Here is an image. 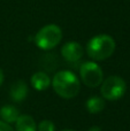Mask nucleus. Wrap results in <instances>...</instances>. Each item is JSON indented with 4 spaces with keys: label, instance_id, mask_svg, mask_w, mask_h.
Wrapping results in <instances>:
<instances>
[{
    "label": "nucleus",
    "instance_id": "f257e3e1",
    "mask_svg": "<svg viewBox=\"0 0 130 131\" xmlns=\"http://www.w3.org/2000/svg\"><path fill=\"white\" fill-rule=\"evenodd\" d=\"M54 92L63 99H73L81 90V82L78 77L70 70H60L51 81Z\"/></svg>",
    "mask_w": 130,
    "mask_h": 131
},
{
    "label": "nucleus",
    "instance_id": "f03ea898",
    "mask_svg": "<svg viewBox=\"0 0 130 131\" xmlns=\"http://www.w3.org/2000/svg\"><path fill=\"white\" fill-rule=\"evenodd\" d=\"M116 47L114 38L110 35H97L86 44V54L93 61H104L113 55Z\"/></svg>",
    "mask_w": 130,
    "mask_h": 131
},
{
    "label": "nucleus",
    "instance_id": "7ed1b4c3",
    "mask_svg": "<svg viewBox=\"0 0 130 131\" xmlns=\"http://www.w3.org/2000/svg\"><path fill=\"white\" fill-rule=\"evenodd\" d=\"M62 39V30L57 24L44 25L35 36V44L40 50L50 51L57 47Z\"/></svg>",
    "mask_w": 130,
    "mask_h": 131
},
{
    "label": "nucleus",
    "instance_id": "20e7f679",
    "mask_svg": "<svg viewBox=\"0 0 130 131\" xmlns=\"http://www.w3.org/2000/svg\"><path fill=\"white\" fill-rule=\"evenodd\" d=\"M127 91V84L123 78L120 76L113 75L103 81L100 84L101 97L108 101H116L121 99Z\"/></svg>",
    "mask_w": 130,
    "mask_h": 131
},
{
    "label": "nucleus",
    "instance_id": "39448f33",
    "mask_svg": "<svg viewBox=\"0 0 130 131\" xmlns=\"http://www.w3.org/2000/svg\"><path fill=\"white\" fill-rule=\"evenodd\" d=\"M81 81L88 88H98L104 81V71L94 61H85L80 67Z\"/></svg>",
    "mask_w": 130,
    "mask_h": 131
},
{
    "label": "nucleus",
    "instance_id": "423d86ee",
    "mask_svg": "<svg viewBox=\"0 0 130 131\" xmlns=\"http://www.w3.org/2000/svg\"><path fill=\"white\" fill-rule=\"evenodd\" d=\"M84 54L83 46L77 41H68L61 48V55L69 63H76Z\"/></svg>",
    "mask_w": 130,
    "mask_h": 131
},
{
    "label": "nucleus",
    "instance_id": "0eeeda50",
    "mask_svg": "<svg viewBox=\"0 0 130 131\" xmlns=\"http://www.w3.org/2000/svg\"><path fill=\"white\" fill-rule=\"evenodd\" d=\"M28 95V85L24 81L20 79L16 81L15 83H13V85L10 86L9 90V97L12 98V100L15 102H21L27 98Z\"/></svg>",
    "mask_w": 130,
    "mask_h": 131
},
{
    "label": "nucleus",
    "instance_id": "6e6552de",
    "mask_svg": "<svg viewBox=\"0 0 130 131\" xmlns=\"http://www.w3.org/2000/svg\"><path fill=\"white\" fill-rule=\"evenodd\" d=\"M31 86L36 91H45L46 89L50 88L51 85V78L44 71H37L30 78Z\"/></svg>",
    "mask_w": 130,
    "mask_h": 131
},
{
    "label": "nucleus",
    "instance_id": "1a4fd4ad",
    "mask_svg": "<svg viewBox=\"0 0 130 131\" xmlns=\"http://www.w3.org/2000/svg\"><path fill=\"white\" fill-rule=\"evenodd\" d=\"M15 131H37V123L30 115H20L15 122Z\"/></svg>",
    "mask_w": 130,
    "mask_h": 131
},
{
    "label": "nucleus",
    "instance_id": "9d476101",
    "mask_svg": "<svg viewBox=\"0 0 130 131\" xmlns=\"http://www.w3.org/2000/svg\"><path fill=\"white\" fill-rule=\"evenodd\" d=\"M0 116H1L2 121L8 124H12V123H15L16 120L20 116V112L13 105H5V106L1 107L0 109Z\"/></svg>",
    "mask_w": 130,
    "mask_h": 131
},
{
    "label": "nucleus",
    "instance_id": "9b49d317",
    "mask_svg": "<svg viewBox=\"0 0 130 131\" xmlns=\"http://www.w3.org/2000/svg\"><path fill=\"white\" fill-rule=\"evenodd\" d=\"M105 108V99L103 97H93L86 100V109L90 114H98Z\"/></svg>",
    "mask_w": 130,
    "mask_h": 131
},
{
    "label": "nucleus",
    "instance_id": "f8f14e48",
    "mask_svg": "<svg viewBox=\"0 0 130 131\" xmlns=\"http://www.w3.org/2000/svg\"><path fill=\"white\" fill-rule=\"evenodd\" d=\"M37 131H55V125L52 121L43 120L37 127Z\"/></svg>",
    "mask_w": 130,
    "mask_h": 131
},
{
    "label": "nucleus",
    "instance_id": "ddd939ff",
    "mask_svg": "<svg viewBox=\"0 0 130 131\" xmlns=\"http://www.w3.org/2000/svg\"><path fill=\"white\" fill-rule=\"evenodd\" d=\"M0 131H15L12 128L10 124L4 122V121H0Z\"/></svg>",
    "mask_w": 130,
    "mask_h": 131
},
{
    "label": "nucleus",
    "instance_id": "4468645a",
    "mask_svg": "<svg viewBox=\"0 0 130 131\" xmlns=\"http://www.w3.org/2000/svg\"><path fill=\"white\" fill-rule=\"evenodd\" d=\"M88 131H103V130H101V128L98 127V125H93V127H91Z\"/></svg>",
    "mask_w": 130,
    "mask_h": 131
},
{
    "label": "nucleus",
    "instance_id": "2eb2a0df",
    "mask_svg": "<svg viewBox=\"0 0 130 131\" xmlns=\"http://www.w3.org/2000/svg\"><path fill=\"white\" fill-rule=\"evenodd\" d=\"M4 71H2V69L0 68V86L2 85V83H4Z\"/></svg>",
    "mask_w": 130,
    "mask_h": 131
},
{
    "label": "nucleus",
    "instance_id": "dca6fc26",
    "mask_svg": "<svg viewBox=\"0 0 130 131\" xmlns=\"http://www.w3.org/2000/svg\"><path fill=\"white\" fill-rule=\"evenodd\" d=\"M60 131H75V130H71V129H64V130H60Z\"/></svg>",
    "mask_w": 130,
    "mask_h": 131
}]
</instances>
